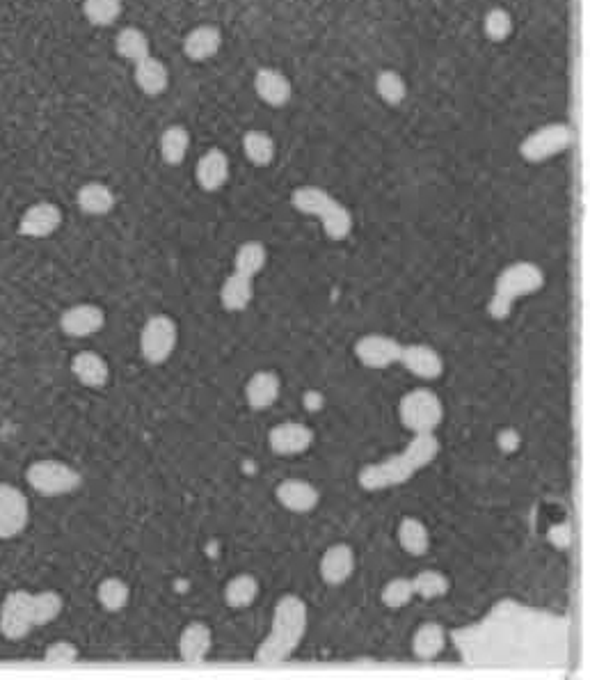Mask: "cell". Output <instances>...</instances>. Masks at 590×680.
<instances>
[{
  "mask_svg": "<svg viewBox=\"0 0 590 680\" xmlns=\"http://www.w3.org/2000/svg\"><path fill=\"white\" fill-rule=\"evenodd\" d=\"M440 454V440L435 433H414L403 452L385 458V461L366 465L360 470V486L364 490H387L408 484L414 472L428 468Z\"/></svg>",
  "mask_w": 590,
  "mask_h": 680,
  "instance_id": "1",
  "label": "cell"
},
{
  "mask_svg": "<svg viewBox=\"0 0 590 680\" xmlns=\"http://www.w3.org/2000/svg\"><path fill=\"white\" fill-rule=\"evenodd\" d=\"M307 619V603L300 596L286 593V596L279 598L273 614V628H270V635L263 639L257 653H254V660L261 664L289 660L298 651L302 637H305Z\"/></svg>",
  "mask_w": 590,
  "mask_h": 680,
  "instance_id": "2",
  "label": "cell"
},
{
  "mask_svg": "<svg viewBox=\"0 0 590 680\" xmlns=\"http://www.w3.org/2000/svg\"><path fill=\"white\" fill-rule=\"evenodd\" d=\"M291 204L295 211L318 218L325 236L332 241H344L353 232V213L321 186L295 188Z\"/></svg>",
  "mask_w": 590,
  "mask_h": 680,
  "instance_id": "3",
  "label": "cell"
},
{
  "mask_svg": "<svg viewBox=\"0 0 590 680\" xmlns=\"http://www.w3.org/2000/svg\"><path fill=\"white\" fill-rule=\"evenodd\" d=\"M542 287H545V273L538 264L515 262L506 266L494 282V296L488 307L490 316L497 321L508 319L517 300L536 294Z\"/></svg>",
  "mask_w": 590,
  "mask_h": 680,
  "instance_id": "4",
  "label": "cell"
},
{
  "mask_svg": "<svg viewBox=\"0 0 590 680\" xmlns=\"http://www.w3.org/2000/svg\"><path fill=\"white\" fill-rule=\"evenodd\" d=\"M577 142V131L568 122H549L538 126L520 142V156L526 163H545L563 152H570Z\"/></svg>",
  "mask_w": 590,
  "mask_h": 680,
  "instance_id": "5",
  "label": "cell"
},
{
  "mask_svg": "<svg viewBox=\"0 0 590 680\" xmlns=\"http://www.w3.org/2000/svg\"><path fill=\"white\" fill-rule=\"evenodd\" d=\"M26 481L35 493L44 497H60L74 493L76 488H81L83 477L81 472L71 468L65 461H55V458H44V461H35L28 465Z\"/></svg>",
  "mask_w": 590,
  "mask_h": 680,
  "instance_id": "6",
  "label": "cell"
},
{
  "mask_svg": "<svg viewBox=\"0 0 590 680\" xmlns=\"http://www.w3.org/2000/svg\"><path fill=\"white\" fill-rule=\"evenodd\" d=\"M398 415H401V424L412 433H435L444 419V406L433 390L419 387L401 399Z\"/></svg>",
  "mask_w": 590,
  "mask_h": 680,
  "instance_id": "7",
  "label": "cell"
},
{
  "mask_svg": "<svg viewBox=\"0 0 590 680\" xmlns=\"http://www.w3.org/2000/svg\"><path fill=\"white\" fill-rule=\"evenodd\" d=\"M179 342V326L172 316L154 314L149 316L140 332V353L149 365H163L172 358Z\"/></svg>",
  "mask_w": 590,
  "mask_h": 680,
  "instance_id": "8",
  "label": "cell"
},
{
  "mask_svg": "<svg viewBox=\"0 0 590 680\" xmlns=\"http://www.w3.org/2000/svg\"><path fill=\"white\" fill-rule=\"evenodd\" d=\"M33 628V593L23 589L7 593L5 603L0 607V635L17 642V639L28 637Z\"/></svg>",
  "mask_w": 590,
  "mask_h": 680,
  "instance_id": "9",
  "label": "cell"
},
{
  "mask_svg": "<svg viewBox=\"0 0 590 680\" xmlns=\"http://www.w3.org/2000/svg\"><path fill=\"white\" fill-rule=\"evenodd\" d=\"M30 520V502L17 486L0 484V541L14 539Z\"/></svg>",
  "mask_w": 590,
  "mask_h": 680,
  "instance_id": "10",
  "label": "cell"
},
{
  "mask_svg": "<svg viewBox=\"0 0 590 680\" xmlns=\"http://www.w3.org/2000/svg\"><path fill=\"white\" fill-rule=\"evenodd\" d=\"M403 344H398L394 337L387 335H364L357 339L355 355L364 367L371 369H387L401 358Z\"/></svg>",
  "mask_w": 590,
  "mask_h": 680,
  "instance_id": "11",
  "label": "cell"
},
{
  "mask_svg": "<svg viewBox=\"0 0 590 680\" xmlns=\"http://www.w3.org/2000/svg\"><path fill=\"white\" fill-rule=\"evenodd\" d=\"M103 326H106V312H103L99 305L92 303L69 307V310H65L60 316V330L65 332L67 337L74 339L97 335L99 330H103Z\"/></svg>",
  "mask_w": 590,
  "mask_h": 680,
  "instance_id": "12",
  "label": "cell"
},
{
  "mask_svg": "<svg viewBox=\"0 0 590 680\" xmlns=\"http://www.w3.org/2000/svg\"><path fill=\"white\" fill-rule=\"evenodd\" d=\"M268 445L277 456L305 454L314 445V431L302 422H282L270 429Z\"/></svg>",
  "mask_w": 590,
  "mask_h": 680,
  "instance_id": "13",
  "label": "cell"
},
{
  "mask_svg": "<svg viewBox=\"0 0 590 680\" xmlns=\"http://www.w3.org/2000/svg\"><path fill=\"white\" fill-rule=\"evenodd\" d=\"M62 225V211L53 202H37L28 207L19 220V234L28 239H46Z\"/></svg>",
  "mask_w": 590,
  "mask_h": 680,
  "instance_id": "14",
  "label": "cell"
},
{
  "mask_svg": "<svg viewBox=\"0 0 590 680\" xmlns=\"http://www.w3.org/2000/svg\"><path fill=\"white\" fill-rule=\"evenodd\" d=\"M398 362L421 381H435L444 374V360L433 346L428 344H408L401 349Z\"/></svg>",
  "mask_w": 590,
  "mask_h": 680,
  "instance_id": "15",
  "label": "cell"
},
{
  "mask_svg": "<svg viewBox=\"0 0 590 680\" xmlns=\"http://www.w3.org/2000/svg\"><path fill=\"white\" fill-rule=\"evenodd\" d=\"M355 564H357L355 550L350 548L348 543H334L323 552L318 571H321L325 584H330V587H341V584L353 577Z\"/></svg>",
  "mask_w": 590,
  "mask_h": 680,
  "instance_id": "16",
  "label": "cell"
},
{
  "mask_svg": "<svg viewBox=\"0 0 590 680\" xmlns=\"http://www.w3.org/2000/svg\"><path fill=\"white\" fill-rule=\"evenodd\" d=\"M254 92L263 104L284 108L293 99V85L289 76L275 67H261L254 74Z\"/></svg>",
  "mask_w": 590,
  "mask_h": 680,
  "instance_id": "17",
  "label": "cell"
},
{
  "mask_svg": "<svg viewBox=\"0 0 590 680\" xmlns=\"http://www.w3.org/2000/svg\"><path fill=\"white\" fill-rule=\"evenodd\" d=\"M229 156L222 152L220 147H211L209 152L202 154L197 165H195V179L197 186L202 188L204 193H218L222 186L229 181Z\"/></svg>",
  "mask_w": 590,
  "mask_h": 680,
  "instance_id": "18",
  "label": "cell"
},
{
  "mask_svg": "<svg viewBox=\"0 0 590 680\" xmlns=\"http://www.w3.org/2000/svg\"><path fill=\"white\" fill-rule=\"evenodd\" d=\"M275 497L277 502L291 513H309L316 509L318 502H321L318 488L305 479H284L282 484L275 488Z\"/></svg>",
  "mask_w": 590,
  "mask_h": 680,
  "instance_id": "19",
  "label": "cell"
},
{
  "mask_svg": "<svg viewBox=\"0 0 590 680\" xmlns=\"http://www.w3.org/2000/svg\"><path fill=\"white\" fill-rule=\"evenodd\" d=\"M222 46V33L213 23H202L183 37V53L193 62H206L218 55Z\"/></svg>",
  "mask_w": 590,
  "mask_h": 680,
  "instance_id": "20",
  "label": "cell"
},
{
  "mask_svg": "<svg viewBox=\"0 0 590 680\" xmlns=\"http://www.w3.org/2000/svg\"><path fill=\"white\" fill-rule=\"evenodd\" d=\"M133 78L135 85L147 94V97H161L170 85V69L165 67L163 60L147 55L140 62L133 65Z\"/></svg>",
  "mask_w": 590,
  "mask_h": 680,
  "instance_id": "21",
  "label": "cell"
},
{
  "mask_svg": "<svg viewBox=\"0 0 590 680\" xmlns=\"http://www.w3.org/2000/svg\"><path fill=\"white\" fill-rule=\"evenodd\" d=\"M282 381L275 371H257L245 385V401L252 410H268L279 399Z\"/></svg>",
  "mask_w": 590,
  "mask_h": 680,
  "instance_id": "22",
  "label": "cell"
},
{
  "mask_svg": "<svg viewBox=\"0 0 590 680\" xmlns=\"http://www.w3.org/2000/svg\"><path fill=\"white\" fill-rule=\"evenodd\" d=\"M211 646H213V632L209 626H206V623L193 621L183 628L181 637H179V655L183 662L197 664V662L206 660Z\"/></svg>",
  "mask_w": 590,
  "mask_h": 680,
  "instance_id": "23",
  "label": "cell"
},
{
  "mask_svg": "<svg viewBox=\"0 0 590 680\" xmlns=\"http://www.w3.org/2000/svg\"><path fill=\"white\" fill-rule=\"evenodd\" d=\"M71 374L78 378V383L92 390H101L110 381L108 362L94 351H81L71 360Z\"/></svg>",
  "mask_w": 590,
  "mask_h": 680,
  "instance_id": "24",
  "label": "cell"
},
{
  "mask_svg": "<svg viewBox=\"0 0 590 680\" xmlns=\"http://www.w3.org/2000/svg\"><path fill=\"white\" fill-rule=\"evenodd\" d=\"M254 300V278H247L241 273H231L222 282L220 289V303L227 312H245Z\"/></svg>",
  "mask_w": 590,
  "mask_h": 680,
  "instance_id": "25",
  "label": "cell"
},
{
  "mask_svg": "<svg viewBox=\"0 0 590 680\" xmlns=\"http://www.w3.org/2000/svg\"><path fill=\"white\" fill-rule=\"evenodd\" d=\"M76 202L87 216H106L115 209V193L101 181H87L76 193Z\"/></svg>",
  "mask_w": 590,
  "mask_h": 680,
  "instance_id": "26",
  "label": "cell"
},
{
  "mask_svg": "<svg viewBox=\"0 0 590 680\" xmlns=\"http://www.w3.org/2000/svg\"><path fill=\"white\" fill-rule=\"evenodd\" d=\"M446 648V630L435 621H426L412 639V651L419 660H435Z\"/></svg>",
  "mask_w": 590,
  "mask_h": 680,
  "instance_id": "27",
  "label": "cell"
},
{
  "mask_svg": "<svg viewBox=\"0 0 590 680\" xmlns=\"http://www.w3.org/2000/svg\"><path fill=\"white\" fill-rule=\"evenodd\" d=\"M243 152L247 156V161H250L252 165H257V168H268V165L275 161V154H277L275 138L261 129L245 131Z\"/></svg>",
  "mask_w": 590,
  "mask_h": 680,
  "instance_id": "28",
  "label": "cell"
},
{
  "mask_svg": "<svg viewBox=\"0 0 590 680\" xmlns=\"http://www.w3.org/2000/svg\"><path fill=\"white\" fill-rule=\"evenodd\" d=\"M115 51H117L119 58L126 60V62H133V65H135V62H140L142 58L151 55V42H149L145 30L129 26V28H122L117 33Z\"/></svg>",
  "mask_w": 590,
  "mask_h": 680,
  "instance_id": "29",
  "label": "cell"
},
{
  "mask_svg": "<svg viewBox=\"0 0 590 680\" xmlns=\"http://www.w3.org/2000/svg\"><path fill=\"white\" fill-rule=\"evenodd\" d=\"M158 149H161V158L167 165H181L186 161L190 149V133L186 126H167L161 133V140H158Z\"/></svg>",
  "mask_w": 590,
  "mask_h": 680,
  "instance_id": "30",
  "label": "cell"
},
{
  "mask_svg": "<svg viewBox=\"0 0 590 680\" xmlns=\"http://www.w3.org/2000/svg\"><path fill=\"white\" fill-rule=\"evenodd\" d=\"M398 543L412 557H424L430 550L428 527L417 518H403L398 525Z\"/></svg>",
  "mask_w": 590,
  "mask_h": 680,
  "instance_id": "31",
  "label": "cell"
},
{
  "mask_svg": "<svg viewBox=\"0 0 590 680\" xmlns=\"http://www.w3.org/2000/svg\"><path fill=\"white\" fill-rule=\"evenodd\" d=\"M259 596V580L250 573H241L231 577L225 587V603L231 610H245Z\"/></svg>",
  "mask_w": 590,
  "mask_h": 680,
  "instance_id": "32",
  "label": "cell"
},
{
  "mask_svg": "<svg viewBox=\"0 0 590 680\" xmlns=\"http://www.w3.org/2000/svg\"><path fill=\"white\" fill-rule=\"evenodd\" d=\"M268 250L261 241H245L234 255V271L247 275V278H257L266 268Z\"/></svg>",
  "mask_w": 590,
  "mask_h": 680,
  "instance_id": "33",
  "label": "cell"
},
{
  "mask_svg": "<svg viewBox=\"0 0 590 680\" xmlns=\"http://www.w3.org/2000/svg\"><path fill=\"white\" fill-rule=\"evenodd\" d=\"M97 598L103 610L115 614V612H122L124 607L129 605L131 589H129V584H126L124 580H119V577H106V580H101V584L97 587Z\"/></svg>",
  "mask_w": 590,
  "mask_h": 680,
  "instance_id": "34",
  "label": "cell"
},
{
  "mask_svg": "<svg viewBox=\"0 0 590 680\" xmlns=\"http://www.w3.org/2000/svg\"><path fill=\"white\" fill-rule=\"evenodd\" d=\"M376 92L387 106H401L408 97V83L396 69H382L376 76Z\"/></svg>",
  "mask_w": 590,
  "mask_h": 680,
  "instance_id": "35",
  "label": "cell"
},
{
  "mask_svg": "<svg viewBox=\"0 0 590 680\" xmlns=\"http://www.w3.org/2000/svg\"><path fill=\"white\" fill-rule=\"evenodd\" d=\"M122 0H83L85 19L97 28H108L122 17Z\"/></svg>",
  "mask_w": 590,
  "mask_h": 680,
  "instance_id": "36",
  "label": "cell"
},
{
  "mask_svg": "<svg viewBox=\"0 0 590 680\" xmlns=\"http://www.w3.org/2000/svg\"><path fill=\"white\" fill-rule=\"evenodd\" d=\"M62 607H65V600L58 591H39L33 593V619H35V628L39 626H49L55 619H58Z\"/></svg>",
  "mask_w": 590,
  "mask_h": 680,
  "instance_id": "37",
  "label": "cell"
},
{
  "mask_svg": "<svg viewBox=\"0 0 590 680\" xmlns=\"http://www.w3.org/2000/svg\"><path fill=\"white\" fill-rule=\"evenodd\" d=\"M414 596H421L424 600H435L449 593L451 582L449 577L440 571H421L412 577Z\"/></svg>",
  "mask_w": 590,
  "mask_h": 680,
  "instance_id": "38",
  "label": "cell"
},
{
  "mask_svg": "<svg viewBox=\"0 0 590 680\" xmlns=\"http://www.w3.org/2000/svg\"><path fill=\"white\" fill-rule=\"evenodd\" d=\"M483 33L490 42H506L513 35V14L504 7H492L483 17Z\"/></svg>",
  "mask_w": 590,
  "mask_h": 680,
  "instance_id": "39",
  "label": "cell"
},
{
  "mask_svg": "<svg viewBox=\"0 0 590 680\" xmlns=\"http://www.w3.org/2000/svg\"><path fill=\"white\" fill-rule=\"evenodd\" d=\"M414 598V587L410 577H394L385 584L382 589V603H385L389 610H403L408 607Z\"/></svg>",
  "mask_w": 590,
  "mask_h": 680,
  "instance_id": "40",
  "label": "cell"
},
{
  "mask_svg": "<svg viewBox=\"0 0 590 680\" xmlns=\"http://www.w3.org/2000/svg\"><path fill=\"white\" fill-rule=\"evenodd\" d=\"M44 660L51 662V664H67V662H76L78 660V648L71 644V642H53L49 648L44 651Z\"/></svg>",
  "mask_w": 590,
  "mask_h": 680,
  "instance_id": "41",
  "label": "cell"
},
{
  "mask_svg": "<svg viewBox=\"0 0 590 680\" xmlns=\"http://www.w3.org/2000/svg\"><path fill=\"white\" fill-rule=\"evenodd\" d=\"M499 445H501V449H506V452H513V449L520 447V433L513 431V429L504 431L499 436Z\"/></svg>",
  "mask_w": 590,
  "mask_h": 680,
  "instance_id": "42",
  "label": "cell"
},
{
  "mask_svg": "<svg viewBox=\"0 0 590 680\" xmlns=\"http://www.w3.org/2000/svg\"><path fill=\"white\" fill-rule=\"evenodd\" d=\"M305 408L307 410H321L323 408V397L318 392H307L305 394Z\"/></svg>",
  "mask_w": 590,
  "mask_h": 680,
  "instance_id": "43",
  "label": "cell"
}]
</instances>
